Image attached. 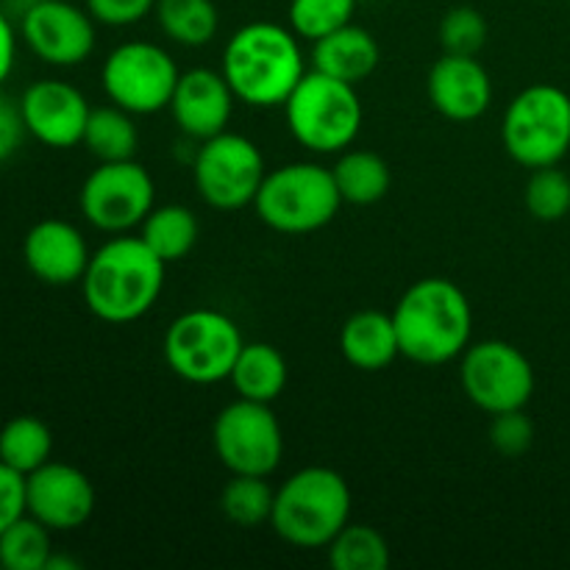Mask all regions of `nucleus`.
Listing matches in <instances>:
<instances>
[{
  "mask_svg": "<svg viewBox=\"0 0 570 570\" xmlns=\"http://www.w3.org/2000/svg\"><path fill=\"white\" fill-rule=\"evenodd\" d=\"M287 128L312 154H343L362 131V100L354 83L321 70H306L284 100Z\"/></svg>",
  "mask_w": 570,
  "mask_h": 570,
  "instance_id": "5",
  "label": "nucleus"
},
{
  "mask_svg": "<svg viewBox=\"0 0 570 570\" xmlns=\"http://www.w3.org/2000/svg\"><path fill=\"white\" fill-rule=\"evenodd\" d=\"M95 22L109 28H128L154 14L156 0H83Z\"/></svg>",
  "mask_w": 570,
  "mask_h": 570,
  "instance_id": "35",
  "label": "nucleus"
},
{
  "mask_svg": "<svg viewBox=\"0 0 570 570\" xmlns=\"http://www.w3.org/2000/svg\"><path fill=\"white\" fill-rule=\"evenodd\" d=\"M50 454H53V434L39 417L17 415L0 429V462L20 471L22 476L50 462Z\"/></svg>",
  "mask_w": 570,
  "mask_h": 570,
  "instance_id": "27",
  "label": "nucleus"
},
{
  "mask_svg": "<svg viewBox=\"0 0 570 570\" xmlns=\"http://www.w3.org/2000/svg\"><path fill=\"white\" fill-rule=\"evenodd\" d=\"M212 445L228 473L271 476L284 456L282 423L271 404L237 399L217 412Z\"/></svg>",
  "mask_w": 570,
  "mask_h": 570,
  "instance_id": "12",
  "label": "nucleus"
},
{
  "mask_svg": "<svg viewBox=\"0 0 570 570\" xmlns=\"http://www.w3.org/2000/svg\"><path fill=\"white\" fill-rule=\"evenodd\" d=\"M401 356L415 365L438 367L460 360L471 345L473 309L465 289L451 278H421L390 312Z\"/></svg>",
  "mask_w": 570,
  "mask_h": 570,
  "instance_id": "3",
  "label": "nucleus"
},
{
  "mask_svg": "<svg viewBox=\"0 0 570 570\" xmlns=\"http://www.w3.org/2000/svg\"><path fill=\"white\" fill-rule=\"evenodd\" d=\"M50 557H53L50 529L28 512L0 532V568L3 570H45Z\"/></svg>",
  "mask_w": 570,
  "mask_h": 570,
  "instance_id": "30",
  "label": "nucleus"
},
{
  "mask_svg": "<svg viewBox=\"0 0 570 570\" xmlns=\"http://www.w3.org/2000/svg\"><path fill=\"white\" fill-rule=\"evenodd\" d=\"M234 100H237V95L220 70L193 67V70L178 76L176 92H173L167 109H170L173 120L184 137L193 139V142H204V139L228 131Z\"/></svg>",
  "mask_w": 570,
  "mask_h": 570,
  "instance_id": "17",
  "label": "nucleus"
},
{
  "mask_svg": "<svg viewBox=\"0 0 570 570\" xmlns=\"http://www.w3.org/2000/svg\"><path fill=\"white\" fill-rule=\"evenodd\" d=\"M265 176V156L243 134L223 131L195 148L193 181L212 209L237 212L254 206Z\"/></svg>",
  "mask_w": 570,
  "mask_h": 570,
  "instance_id": "9",
  "label": "nucleus"
},
{
  "mask_svg": "<svg viewBox=\"0 0 570 570\" xmlns=\"http://www.w3.org/2000/svg\"><path fill=\"white\" fill-rule=\"evenodd\" d=\"M488 20L473 6H456V9H451L440 20V45H443V53L479 56V50L488 45Z\"/></svg>",
  "mask_w": 570,
  "mask_h": 570,
  "instance_id": "33",
  "label": "nucleus"
},
{
  "mask_svg": "<svg viewBox=\"0 0 570 570\" xmlns=\"http://www.w3.org/2000/svg\"><path fill=\"white\" fill-rule=\"evenodd\" d=\"M343 198L334 184L332 167L317 161H289L267 170L254 212L278 234H312L337 217Z\"/></svg>",
  "mask_w": 570,
  "mask_h": 570,
  "instance_id": "6",
  "label": "nucleus"
},
{
  "mask_svg": "<svg viewBox=\"0 0 570 570\" xmlns=\"http://www.w3.org/2000/svg\"><path fill=\"white\" fill-rule=\"evenodd\" d=\"M534 443V423L523 410L501 412L490 421V445L501 456H521L532 449Z\"/></svg>",
  "mask_w": 570,
  "mask_h": 570,
  "instance_id": "34",
  "label": "nucleus"
},
{
  "mask_svg": "<svg viewBox=\"0 0 570 570\" xmlns=\"http://www.w3.org/2000/svg\"><path fill=\"white\" fill-rule=\"evenodd\" d=\"M28 131L20 115V100H11L0 89V165L11 159L26 142Z\"/></svg>",
  "mask_w": 570,
  "mask_h": 570,
  "instance_id": "37",
  "label": "nucleus"
},
{
  "mask_svg": "<svg viewBox=\"0 0 570 570\" xmlns=\"http://www.w3.org/2000/svg\"><path fill=\"white\" fill-rule=\"evenodd\" d=\"M220 72L243 104L254 109L284 106L306 72L301 39L282 22H248L228 37Z\"/></svg>",
  "mask_w": 570,
  "mask_h": 570,
  "instance_id": "2",
  "label": "nucleus"
},
{
  "mask_svg": "<svg viewBox=\"0 0 570 570\" xmlns=\"http://www.w3.org/2000/svg\"><path fill=\"white\" fill-rule=\"evenodd\" d=\"M20 39L50 67H78L92 56L98 33L87 6L70 0H42L17 20Z\"/></svg>",
  "mask_w": 570,
  "mask_h": 570,
  "instance_id": "14",
  "label": "nucleus"
},
{
  "mask_svg": "<svg viewBox=\"0 0 570 570\" xmlns=\"http://www.w3.org/2000/svg\"><path fill=\"white\" fill-rule=\"evenodd\" d=\"M501 142L521 167L560 165L570 150V95L554 83H532L507 106Z\"/></svg>",
  "mask_w": 570,
  "mask_h": 570,
  "instance_id": "7",
  "label": "nucleus"
},
{
  "mask_svg": "<svg viewBox=\"0 0 570 570\" xmlns=\"http://www.w3.org/2000/svg\"><path fill=\"white\" fill-rule=\"evenodd\" d=\"M382 50L367 28L348 22L328 37L312 42V67L348 83H362L376 72Z\"/></svg>",
  "mask_w": 570,
  "mask_h": 570,
  "instance_id": "20",
  "label": "nucleus"
},
{
  "mask_svg": "<svg viewBox=\"0 0 570 570\" xmlns=\"http://www.w3.org/2000/svg\"><path fill=\"white\" fill-rule=\"evenodd\" d=\"M89 256H92V250H89L81 228H76L67 220H59V217L33 223L28 228L26 239H22L26 267L31 271L33 278L50 284V287L81 284Z\"/></svg>",
  "mask_w": 570,
  "mask_h": 570,
  "instance_id": "18",
  "label": "nucleus"
},
{
  "mask_svg": "<svg viewBox=\"0 0 570 570\" xmlns=\"http://www.w3.org/2000/svg\"><path fill=\"white\" fill-rule=\"evenodd\" d=\"M273 504H276V490L267 484V476L232 473L220 493V512L228 523L239 529H256L262 523H271Z\"/></svg>",
  "mask_w": 570,
  "mask_h": 570,
  "instance_id": "28",
  "label": "nucleus"
},
{
  "mask_svg": "<svg viewBox=\"0 0 570 570\" xmlns=\"http://www.w3.org/2000/svg\"><path fill=\"white\" fill-rule=\"evenodd\" d=\"M340 351L356 371L379 373L401 356L393 315L376 309L354 312L340 332Z\"/></svg>",
  "mask_w": 570,
  "mask_h": 570,
  "instance_id": "21",
  "label": "nucleus"
},
{
  "mask_svg": "<svg viewBox=\"0 0 570 570\" xmlns=\"http://www.w3.org/2000/svg\"><path fill=\"white\" fill-rule=\"evenodd\" d=\"M181 70L170 50L145 39L122 42L106 56L100 83L111 104L137 115H156L167 109L176 92Z\"/></svg>",
  "mask_w": 570,
  "mask_h": 570,
  "instance_id": "10",
  "label": "nucleus"
},
{
  "mask_svg": "<svg viewBox=\"0 0 570 570\" xmlns=\"http://www.w3.org/2000/svg\"><path fill=\"white\" fill-rule=\"evenodd\" d=\"M289 379L287 360L271 343H245L232 367V382L237 399L273 404L284 393Z\"/></svg>",
  "mask_w": 570,
  "mask_h": 570,
  "instance_id": "22",
  "label": "nucleus"
},
{
  "mask_svg": "<svg viewBox=\"0 0 570 570\" xmlns=\"http://www.w3.org/2000/svg\"><path fill=\"white\" fill-rule=\"evenodd\" d=\"M14 61H17V28L14 20L3 11L0 6V89L3 83L9 81L11 70H14Z\"/></svg>",
  "mask_w": 570,
  "mask_h": 570,
  "instance_id": "38",
  "label": "nucleus"
},
{
  "mask_svg": "<svg viewBox=\"0 0 570 570\" xmlns=\"http://www.w3.org/2000/svg\"><path fill=\"white\" fill-rule=\"evenodd\" d=\"M139 237H142L145 245H148L154 254H159L167 265H170V262H181L184 256L193 254V248L198 245V215L184 204L154 206V209L148 212V217L139 223Z\"/></svg>",
  "mask_w": 570,
  "mask_h": 570,
  "instance_id": "24",
  "label": "nucleus"
},
{
  "mask_svg": "<svg viewBox=\"0 0 570 570\" xmlns=\"http://www.w3.org/2000/svg\"><path fill=\"white\" fill-rule=\"evenodd\" d=\"M167 262L142 237L115 234L89 256L81 278L83 304L98 321L126 326L148 315L165 289Z\"/></svg>",
  "mask_w": 570,
  "mask_h": 570,
  "instance_id": "1",
  "label": "nucleus"
},
{
  "mask_svg": "<svg viewBox=\"0 0 570 570\" xmlns=\"http://www.w3.org/2000/svg\"><path fill=\"white\" fill-rule=\"evenodd\" d=\"M45 570H78V562L70 560V557H59L53 551V557L48 560V568Z\"/></svg>",
  "mask_w": 570,
  "mask_h": 570,
  "instance_id": "40",
  "label": "nucleus"
},
{
  "mask_svg": "<svg viewBox=\"0 0 570 570\" xmlns=\"http://www.w3.org/2000/svg\"><path fill=\"white\" fill-rule=\"evenodd\" d=\"M527 212L540 223H557L570 212V178L560 167H540L523 189Z\"/></svg>",
  "mask_w": 570,
  "mask_h": 570,
  "instance_id": "32",
  "label": "nucleus"
},
{
  "mask_svg": "<svg viewBox=\"0 0 570 570\" xmlns=\"http://www.w3.org/2000/svg\"><path fill=\"white\" fill-rule=\"evenodd\" d=\"M460 382L484 415L523 410L534 395V367L521 348L504 340L471 343L460 356Z\"/></svg>",
  "mask_w": 570,
  "mask_h": 570,
  "instance_id": "11",
  "label": "nucleus"
},
{
  "mask_svg": "<svg viewBox=\"0 0 570 570\" xmlns=\"http://www.w3.org/2000/svg\"><path fill=\"white\" fill-rule=\"evenodd\" d=\"M89 111L92 106L81 89L59 78L33 81L20 98V115L28 137L56 150L81 145Z\"/></svg>",
  "mask_w": 570,
  "mask_h": 570,
  "instance_id": "16",
  "label": "nucleus"
},
{
  "mask_svg": "<svg viewBox=\"0 0 570 570\" xmlns=\"http://www.w3.org/2000/svg\"><path fill=\"white\" fill-rule=\"evenodd\" d=\"M348 521L351 488L332 468H301L276 490L271 527L295 549H326Z\"/></svg>",
  "mask_w": 570,
  "mask_h": 570,
  "instance_id": "4",
  "label": "nucleus"
},
{
  "mask_svg": "<svg viewBox=\"0 0 570 570\" xmlns=\"http://www.w3.org/2000/svg\"><path fill=\"white\" fill-rule=\"evenodd\" d=\"M28 515L50 532H76L92 518L98 495L83 471L67 462H45L26 476Z\"/></svg>",
  "mask_w": 570,
  "mask_h": 570,
  "instance_id": "15",
  "label": "nucleus"
},
{
  "mask_svg": "<svg viewBox=\"0 0 570 570\" xmlns=\"http://www.w3.org/2000/svg\"><path fill=\"white\" fill-rule=\"evenodd\" d=\"M245 340L237 323L217 309H189L167 326L165 362L189 384L228 382Z\"/></svg>",
  "mask_w": 570,
  "mask_h": 570,
  "instance_id": "8",
  "label": "nucleus"
},
{
  "mask_svg": "<svg viewBox=\"0 0 570 570\" xmlns=\"http://www.w3.org/2000/svg\"><path fill=\"white\" fill-rule=\"evenodd\" d=\"M332 176L343 204L351 206L379 204L390 193V184H393V173H390L387 161L373 154V150L362 148H345L343 154H337Z\"/></svg>",
  "mask_w": 570,
  "mask_h": 570,
  "instance_id": "23",
  "label": "nucleus"
},
{
  "mask_svg": "<svg viewBox=\"0 0 570 570\" xmlns=\"http://www.w3.org/2000/svg\"><path fill=\"white\" fill-rule=\"evenodd\" d=\"M37 3H42V0H0V6H3V11H6V14H9L14 22L20 20V17L26 14V11H31Z\"/></svg>",
  "mask_w": 570,
  "mask_h": 570,
  "instance_id": "39",
  "label": "nucleus"
},
{
  "mask_svg": "<svg viewBox=\"0 0 570 570\" xmlns=\"http://www.w3.org/2000/svg\"><path fill=\"white\" fill-rule=\"evenodd\" d=\"M26 512V476L0 462V532L20 521Z\"/></svg>",
  "mask_w": 570,
  "mask_h": 570,
  "instance_id": "36",
  "label": "nucleus"
},
{
  "mask_svg": "<svg viewBox=\"0 0 570 570\" xmlns=\"http://www.w3.org/2000/svg\"><path fill=\"white\" fill-rule=\"evenodd\" d=\"M81 145L98 161L134 159L139 148V131L134 115L120 109L117 104L98 106V109L89 111Z\"/></svg>",
  "mask_w": 570,
  "mask_h": 570,
  "instance_id": "26",
  "label": "nucleus"
},
{
  "mask_svg": "<svg viewBox=\"0 0 570 570\" xmlns=\"http://www.w3.org/2000/svg\"><path fill=\"white\" fill-rule=\"evenodd\" d=\"M426 92L445 120L473 122L493 104V78L476 56L443 53L429 70Z\"/></svg>",
  "mask_w": 570,
  "mask_h": 570,
  "instance_id": "19",
  "label": "nucleus"
},
{
  "mask_svg": "<svg viewBox=\"0 0 570 570\" xmlns=\"http://www.w3.org/2000/svg\"><path fill=\"white\" fill-rule=\"evenodd\" d=\"M328 566L334 570H387L390 546L379 529L367 523H345L326 546Z\"/></svg>",
  "mask_w": 570,
  "mask_h": 570,
  "instance_id": "29",
  "label": "nucleus"
},
{
  "mask_svg": "<svg viewBox=\"0 0 570 570\" xmlns=\"http://www.w3.org/2000/svg\"><path fill=\"white\" fill-rule=\"evenodd\" d=\"M356 3L360 0H289L287 22L295 37L304 42H317L354 22Z\"/></svg>",
  "mask_w": 570,
  "mask_h": 570,
  "instance_id": "31",
  "label": "nucleus"
},
{
  "mask_svg": "<svg viewBox=\"0 0 570 570\" xmlns=\"http://www.w3.org/2000/svg\"><path fill=\"white\" fill-rule=\"evenodd\" d=\"M156 206V184L137 159L100 161L81 184L78 209L87 223L106 234L139 228Z\"/></svg>",
  "mask_w": 570,
  "mask_h": 570,
  "instance_id": "13",
  "label": "nucleus"
},
{
  "mask_svg": "<svg viewBox=\"0 0 570 570\" xmlns=\"http://www.w3.org/2000/svg\"><path fill=\"white\" fill-rule=\"evenodd\" d=\"M154 14L161 33L181 48H204L220 31L215 0H156Z\"/></svg>",
  "mask_w": 570,
  "mask_h": 570,
  "instance_id": "25",
  "label": "nucleus"
}]
</instances>
